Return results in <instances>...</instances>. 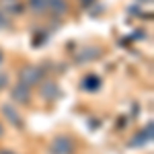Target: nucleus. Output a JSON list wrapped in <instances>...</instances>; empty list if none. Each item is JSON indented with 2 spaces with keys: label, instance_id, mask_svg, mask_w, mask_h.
Here are the masks:
<instances>
[{
  "label": "nucleus",
  "instance_id": "1",
  "mask_svg": "<svg viewBox=\"0 0 154 154\" xmlns=\"http://www.w3.org/2000/svg\"><path fill=\"white\" fill-rule=\"evenodd\" d=\"M41 78H43V68H39V66H31L29 64V66H23L21 72H19V84H23L27 88L39 84Z\"/></svg>",
  "mask_w": 154,
  "mask_h": 154
},
{
  "label": "nucleus",
  "instance_id": "2",
  "mask_svg": "<svg viewBox=\"0 0 154 154\" xmlns=\"http://www.w3.org/2000/svg\"><path fill=\"white\" fill-rule=\"evenodd\" d=\"M49 152L51 154H72L74 152V144L66 136H58L54 142L49 144Z\"/></svg>",
  "mask_w": 154,
  "mask_h": 154
},
{
  "label": "nucleus",
  "instance_id": "3",
  "mask_svg": "<svg viewBox=\"0 0 154 154\" xmlns=\"http://www.w3.org/2000/svg\"><path fill=\"white\" fill-rule=\"evenodd\" d=\"M152 140V125H148L146 130H142L136 138H131L130 140V144L128 146H131V148H138V146H144L146 142H150Z\"/></svg>",
  "mask_w": 154,
  "mask_h": 154
},
{
  "label": "nucleus",
  "instance_id": "4",
  "mask_svg": "<svg viewBox=\"0 0 154 154\" xmlns=\"http://www.w3.org/2000/svg\"><path fill=\"white\" fill-rule=\"evenodd\" d=\"M2 113H4V117H8V121L14 128H23V119L17 113V109H12L11 105H2Z\"/></svg>",
  "mask_w": 154,
  "mask_h": 154
},
{
  "label": "nucleus",
  "instance_id": "5",
  "mask_svg": "<svg viewBox=\"0 0 154 154\" xmlns=\"http://www.w3.org/2000/svg\"><path fill=\"white\" fill-rule=\"evenodd\" d=\"M41 95H43V99H58L62 93H60L58 84L54 82V80H48V82H43V86H41Z\"/></svg>",
  "mask_w": 154,
  "mask_h": 154
},
{
  "label": "nucleus",
  "instance_id": "6",
  "mask_svg": "<svg viewBox=\"0 0 154 154\" xmlns=\"http://www.w3.org/2000/svg\"><path fill=\"white\" fill-rule=\"evenodd\" d=\"M48 12H51V14H66L68 12V2L66 0H48Z\"/></svg>",
  "mask_w": 154,
  "mask_h": 154
},
{
  "label": "nucleus",
  "instance_id": "7",
  "mask_svg": "<svg viewBox=\"0 0 154 154\" xmlns=\"http://www.w3.org/2000/svg\"><path fill=\"white\" fill-rule=\"evenodd\" d=\"M12 99L14 101H19V103H29V88L23 86V84H17L14 88H12Z\"/></svg>",
  "mask_w": 154,
  "mask_h": 154
},
{
  "label": "nucleus",
  "instance_id": "8",
  "mask_svg": "<svg viewBox=\"0 0 154 154\" xmlns=\"http://www.w3.org/2000/svg\"><path fill=\"white\" fill-rule=\"evenodd\" d=\"M101 56V49L97 48H84L80 54H78V64H84V62H91V60H95Z\"/></svg>",
  "mask_w": 154,
  "mask_h": 154
},
{
  "label": "nucleus",
  "instance_id": "9",
  "mask_svg": "<svg viewBox=\"0 0 154 154\" xmlns=\"http://www.w3.org/2000/svg\"><path fill=\"white\" fill-rule=\"evenodd\" d=\"M29 6L35 14H43L48 12V0H29Z\"/></svg>",
  "mask_w": 154,
  "mask_h": 154
},
{
  "label": "nucleus",
  "instance_id": "10",
  "mask_svg": "<svg viewBox=\"0 0 154 154\" xmlns=\"http://www.w3.org/2000/svg\"><path fill=\"white\" fill-rule=\"evenodd\" d=\"M99 84H101L99 76H86V80L82 82V86L88 88V91H95V88H99Z\"/></svg>",
  "mask_w": 154,
  "mask_h": 154
},
{
  "label": "nucleus",
  "instance_id": "11",
  "mask_svg": "<svg viewBox=\"0 0 154 154\" xmlns=\"http://www.w3.org/2000/svg\"><path fill=\"white\" fill-rule=\"evenodd\" d=\"M8 82V78H6V74H0V88H4Z\"/></svg>",
  "mask_w": 154,
  "mask_h": 154
},
{
  "label": "nucleus",
  "instance_id": "12",
  "mask_svg": "<svg viewBox=\"0 0 154 154\" xmlns=\"http://www.w3.org/2000/svg\"><path fill=\"white\" fill-rule=\"evenodd\" d=\"M0 154H14L12 150H0Z\"/></svg>",
  "mask_w": 154,
  "mask_h": 154
},
{
  "label": "nucleus",
  "instance_id": "13",
  "mask_svg": "<svg viewBox=\"0 0 154 154\" xmlns=\"http://www.w3.org/2000/svg\"><path fill=\"white\" fill-rule=\"evenodd\" d=\"M80 2H84V4H88V2H91V0H80Z\"/></svg>",
  "mask_w": 154,
  "mask_h": 154
},
{
  "label": "nucleus",
  "instance_id": "14",
  "mask_svg": "<svg viewBox=\"0 0 154 154\" xmlns=\"http://www.w3.org/2000/svg\"><path fill=\"white\" fill-rule=\"evenodd\" d=\"M2 58H4V56H2V51H0V64H2Z\"/></svg>",
  "mask_w": 154,
  "mask_h": 154
},
{
  "label": "nucleus",
  "instance_id": "15",
  "mask_svg": "<svg viewBox=\"0 0 154 154\" xmlns=\"http://www.w3.org/2000/svg\"><path fill=\"white\" fill-rule=\"evenodd\" d=\"M0 136H2V125H0Z\"/></svg>",
  "mask_w": 154,
  "mask_h": 154
}]
</instances>
